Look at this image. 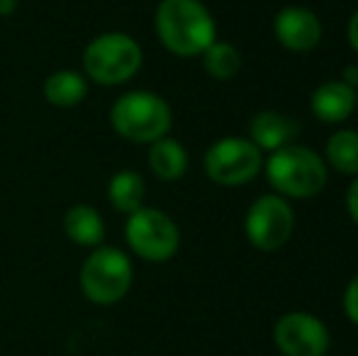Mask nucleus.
Here are the masks:
<instances>
[{
    "label": "nucleus",
    "instance_id": "16",
    "mask_svg": "<svg viewBox=\"0 0 358 356\" xmlns=\"http://www.w3.org/2000/svg\"><path fill=\"white\" fill-rule=\"evenodd\" d=\"M144 176L139 171H132V169H122V171L113 173L108 183V200L117 213L132 215L134 210L144 208Z\"/></svg>",
    "mask_w": 358,
    "mask_h": 356
},
{
    "label": "nucleus",
    "instance_id": "7",
    "mask_svg": "<svg viewBox=\"0 0 358 356\" xmlns=\"http://www.w3.org/2000/svg\"><path fill=\"white\" fill-rule=\"evenodd\" d=\"M203 166L213 183L236 188L264 171V152L249 137H222L205 152Z\"/></svg>",
    "mask_w": 358,
    "mask_h": 356
},
{
    "label": "nucleus",
    "instance_id": "11",
    "mask_svg": "<svg viewBox=\"0 0 358 356\" xmlns=\"http://www.w3.org/2000/svg\"><path fill=\"white\" fill-rule=\"evenodd\" d=\"M312 115L324 124H339L351 118L356 110V88L344 83L341 78L324 81L315 88L310 100Z\"/></svg>",
    "mask_w": 358,
    "mask_h": 356
},
{
    "label": "nucleus",
    "instance_id": "21",
    "mask_svg": "<svg viewBox=\"0 0 358 356\" xmlns=\"http://www.w3.org/2000/svg\"><path fill=\"white\" fill-rule=\"evenodd\" d=\"M346 34H349V44H351V49L358 54V10L354 15H351V20H349V29H346Z\"/></svg>",
    "mask_w": 358,
    "mask_h": 356
},
{
    "label": "nucleus",
    "instance_id": "22",
    "mask_svg": "<svg viewBox=\"0 0 358 356\" xmlns=\"http://www.w3.org/2000/svg\"><path fill=\"white\" fill-rule=\"evenodd\" d=\"M17 13V0H0V17H10Z\"/></svg>",
    "mask_w": 358,
    "mask_h": 356
},
{
    "label": "nucleus",
    "instance_id": "17",
    "mask_svg": "<svg viewBox=\"0 0 358 356\" xmlns=\"http://www.w3.org/2000/svg\"><path fill=\"white\" fill-rule=\"evenodd\" d=\"M324 162L346 176H358V132L339 129L329 137L324 149Z\"/></svg>",
    "mask_w": 358,
    "mask_h": 356
},
{
    "label": "nucleus",
    "instance_id": "15",
    "mask_svg": "<svg viewBox=\"0 0 358 356\" xmlns=\"http://www.w3.org/2000/svg\"><path fill=\"white\" fill-rule=\"evenodd\" d=\"M90 81L83 76V71H73V69H59V71L49 73L47 81L42 86V93L49 105L54 108H76L85 100L88 95Z\"/></svg>",
    "mask_w": 358,
    "mask_h": 356
},
{
    "label": "nucleus",
    "instance_id": "3",
    "mask_svg": "<svg viewBox=\"0 0 358 356\" xmlns=\"http://www.w3.org/2000/svg\"><path fill=\"white\" fill-rule=\"evenodd\" d=\"M144 62V52L134 37L124 32H103L83 49V76L90 83L113 88L132 81Z\"/></svg>",
    "mask_w": 358,
    "mask_h": 356
},
{
    "label": "nucleus",
    "instance_id": "4",
    "mask_svg": "<svg viewBox=\"0 0 358 356\" xmlns=\"http://www.w3.org/2000/svg\"><path fill=\"white\" fill-rule=\"evenodd\" d=\"M110 124L127 142L151 144L171 132L173 110L154 90H129L113 103Z\"/></svg>",
    "mask_w": 358,
    "mask_h": 356
},
{
    "label": "nucleus",
    "instance_id": "18",
    "mask_svg": "<svg viewBox=\"0 0 358 356\" xmlns=\"http://www.w3.org/2000/svg\"><path fill=\"white\" fill-rule=\"evenodd\" d=\"M203 66L215 81H231L241 71V52L231 42L215 39L203 54Z\"/></svg>",
    "mask_w": 358,
    "mask_h": 356
},
{
    "label": "nucleus",
    "instance_id": "2",
    "mask_svg": "<svg viewBox=\"0 0 358 356\" xmlns=\"http://www.w3.org/2000/svg\"><path fill=\"white\" fill-rule=\"evenodd\" d=\"M266 178L283 198L305 200L322 193L329 180L327 162L305 144H285V147L271 152L264 162Z\"/></svg>",
    "mask_w": 358,
    "mask_h": 356
},
{
    "label": "nucleus",
    "instance_id": "14",
    "mask_svg": "<svg viewBox=\"0 0 358 356\" xmlns=\"http://www.w3.org/2000/svg\"><path fill=\"white\" fill-rule=\"evenodd\" d=\"M64 232L78 247L95 249L105 239V220L93 205H71L64 215Z\"/></svg>",
    "mask_w": 358,
    "mask_h": 356
},
{
    "label": "nucleus",
    "instance_id": "20",
    "mask_svg": "<svg viewBox=\"0 0 358 356\" xmlns=\"http://www.w3.org/2000/svg\"><path fill=\"white\" fill-rule=\"evenodd\" d=\"M346 210H349L351 220L358 225V176L351 180L349 190H346Z\"/></svg>",
    "mask_w": 358,
    "mask_h": 356
},
{
    "label": "nucleus",
    "instance_id": "5",
    "mask_svg": "<svg viewBox=\"0 0 358 356\" xmlns=\"http://www.w3.org/2000/svg\"><path fill=\"white\" fill-rule=\"evenodd\" d=\"M134 280L132 259L117 247L100 244L90 249L80 264L78 283L83 295L95 305H115L129 293Z\"/></svg>",
    "mask_w": 358,
    "mask_h": 356
},
{
    "label": "nucleus",
    "instance_id": "6",
    "mask_svg": "<svg viewBox=\"0 0 358 356\" xmlns=\"http://www.w3.org/2000/svg\"><path fill=\"white\" fill-rule=\"evenodd\" d=\"M127 244L139 259L164 264L176 257L180 247V229L169 213L159 208H139L127 215L124 225Z\"/></svg>",
    "mask_w": 358,
    "mask_h": 356
},
{
    "label": "nucleus",
    "instance_id": "1",
    "mask_svg": "<svg viewBox=\"0 0 358 356\" xmlns=\"http://www.w3.org/2000/svg\"><path fill=\"white\" fill-rule=\"evenodd\" d=\"M154 27L159 42L176 57H200L217 39L215 17L203 0H161Z\"/></svg>",
    "mask_w": 358,
    "mask_h": 356
},
{
    "label": "nucleus",
    "instance_id": "13",
    "mask_svg": "<svg viewBox=\"0 0 358 356\" xmlns=\"http://www.w3.org/2000/svg\"><path fill=\"white\" fill-rule=\"evenodd\" d=\"M188 149L173 137H161L156 142L149 144V169L159 180H166V183H173V180H180L188 171Z\"/></svg>",
    "mask_w": 358,
    "mask_h": 356
},
{
    "label": "nucleus",
    "instance_id": "8",
    "mask_svg": "<svg viewBox=\"0 0 358 356\" xmlns=\"http://www.w3.org/2000/svg\"><path fill=\"white\" fill-rule=\"evenodd\" d=\"M295 229V213L287 198L278 193L261 195L246 210L244 232L246 239L261 252H278L285 247Z\"/></svg>",
    "mask_w": 358,
    "mask_h": 356
},
{
    "label": "nucleus",
    "instance_id": "19",
    "mask_svg": "<svg viewBox=\"0 0 358 356\" xmlns=\"http://www.w3.org/2000/svg\"><path fill=\"white\" fill-rule=\"evenodd\" d=\"M344 313L354 325H358V273L349 280L344 293Z\"/></svg>",
    "mask_w": 358,
    "mask_h": 356
},
{
    "label": "nucleus",
    "instance_id": "9",
    "mask_svg": "<svg viewBox=\"0 0 358 356\" xmlns=\"http://www.w3.org/2000/svg\"><path fill=\"white\" fill-rule=\"evenodd\" d=\"M273 342L283 356H327L329 352V329L317 315L292 310L278 318L273 327Z\"/></svg>",
    "mask_w": 358,
    "mask_h": 356
},
{
    "label": "nucleus",
    "instance_id": "23",
    "mask_svg": "<svg viewBox=\"0 0 358 356\" xmlns=\"http://www.w3.org/2000/svg\"><path fill=\"white\" fill-rule=\"evenodd\" d=\"M344 83H349V86L358 88V66H349L344 69V78H341Z\"/></svg>",
    "mask_w": 358,
    "mask_h": 356
},
{
    "label": "nucleus",
    "instance_id": "24",
    "mask_svg": "<svg viewBox=\"0 0 358 356\" xmlns=\"http://www.w3.org/2000/svg\"><path fill=\"white\" fill-rule=\"evenodd\" d=\"M356 105H358V88H356Z\"/></svg>",
    "mask_w": 358,
    "mask_h": 356
},
{
    "label": "nucleus",
    "instance_id": "12",
    "mask_svg": "<svg viewBox=\"0 0 358 356\" xmlns=\"http://www.w3.org/2000/svg\"><path fill=\"white\" fill-rule=\"evenodd\" d=\"M297 122L278 110H261L254 115L249 124V139L261 149V152H275V149L292 144L297 139Z\"/></svg>",
    "mask_w": 358,
    "mask_h": 356
},
{
    "label": "nucleus",
    "instance_id": "10",
    "mask_svg": "<svg viewBox=\"0 0 358 356\" xmlns=\"http://www.w3.org/2000/svg\"><path fill=\"white\" fill-rule=\"evenodd\" d=\"M278 44L287 52H312L322 42V20L302 5H287L273 20Z\"/></svg>",
    "mask_w": 358,
    "mask_h": 356
}]
</instances>
